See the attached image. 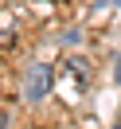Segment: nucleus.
<instances>
[{"instance_id": "f257e3e1", "label": "nucleus", "mask_w": 121, "mask_h": 129, "mask_svg": "<svg viewBox=\"0 0 121 129\" xmlns=\"http://www.w3.org/2000/svg\"><path fill=\"white\" fill-rule=\"evenodd\" d=\"M47 90H51V63H27L24 67V98L43 102Z\"/></svg>"}, {"instance_id": "f03ea898", "label": "nucleus", "mask_w": 121, "mask_h": 129, "mask_svg": "<svg viewBox=\"0 0 121 129\" xmlns=\"http://www.w3.org/2000/svg\"><path fill=\"white\" fill-rule=\"evenodd\" d=\"M0 129H8V113H4V110H0Z\"/></svg>"}, {"instance_id": "7ed1b4c3", "label": "nucleus", "mask_w": 121, "mask_h": 129, "mask_svg": "<svg viewBox=\"0 0 121 129\" xmlns=\"http://www.w3.org/2000/svg\"><path fill=\"white\" fill-rule=\"evenodd\" d=\"M117 82H121V63H117Z\"/></svg>"}]
</instances>
